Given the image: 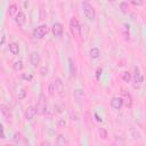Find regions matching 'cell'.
I'll return each mask as SVG.
<instances>
[{
	"mask_svg": "<svg viewBox=\"0 0 146 146\" xmlns=\"http://www.w3.org/2000/svg\"><path fill=\"white\" fill-rule=\"evenodd\" d=\"M0 111H1V113L5 115L6 119H9V117H10V111H9V108H8L7 105L1 104V105H0Z\"/></svg>",
	"mask_w": 146,
	"mask_h": 146,
	"instance_id": "15",
	"label": "cell"
},
{
	"mask_svg": "<svg viewBox=\"0 0 146 146\" xmlns=\"http://www.w3.org/2000/svg\"><path fill=\"white\" fill-rule=\"evenodd\" d=\"M13 67H14L15 71H22V68H23V62L22 60H16L14 63Z\"/></svg>",
	"mask_w": 146,
	"mask_h": 146,
	"instance_id": "19",
	"label": "cell"
},
{
	"mask_svg": "<svg viewBox=\"0 0 146 146\" xmlns=\"http://www.w3.org/2000/svg\"><path fill=\"white\" fill-rule=\"evenodd\" d=\"M0 138L1 139H5L6 137H5V132H3V127H2V124L0 125Z\"/></svg>",
	"mask_w": 146,
	"mask_h": 146,
	"instance_id": "29",
	"label": "cell"
},
{
	"mask_svg": "<svg viewBox=\"0 0 146 146\" xmlns=\"http://www.w3.org/2000/svg\"><path fill=\"white\" fill-rule=\"evenodd\" d=\"M123 105V102H122V98L121 97H113L112 100H111V106L114 108V110H120Z\"/></svg>",
	"mask_w": 146,
	"mask_h": 146,
	"instance_id": "11",
	"label": "cell"
},
{
	"mask_svg": "<svg viewBox=\"0 0 146 146\" xmlns=\"http://www.w3.org/2000/svg\"><path fill=\"white\" fill-rule=\"evenodd\" d=\"M17 13H18L17 6H16V5H10V6H9V15H10V16H15Z\"/></svg>",
	"mask_w": 146,
	"mask_h": 146,
	"instance_id": "18",
	"label": "cell"
},
{
	"mask_svg": "<svg viewBox=\"0 0 146 146\" xmlns=\"http://www.w3.org/2000/svg\"><path fill=\"white\" fill-rule=\"evenodd\" d=\"M70 30H71V33L73 34V36L76 40H80V38H81V27H80V24H79V21L76 19V17H72L70 19Z\"/></svg>",
	"mask_w": 146,
	"mask_h": 146,
	"instance_id": "2",
	"label": "cell"
},
{
	"mask_svg": "<svg viewBox=\"0 0 146 146\" xmlns=\"http://www.w3.org/2000/svg\"><path fill=\"white\" fill-rule=\"evenodd\" d=\"M15 21H16V23L18 24V26H23V25L25 24V22H26V16H25V14H24L23 11H18V13L15 15Z\"/></svg>",
	"mask_w": 146,
	"mask_h": 146,
	"instance_id": "9",
	"label": "cell"
},
{
	"mask_svg": "<svg viewBox=\"0 0 146 146\" xmlns=\"http://www.w3.org/2000/svg\"><path fill=\"white\" fill-rule=\"evenodd\" d=\"M25 96H26V91H25L24 88H22L21 91H19V94H18V99H24Z\"/></svg>",
	"mask_w": 146,
	"mask_h": 146,
	"instance_id": "25",
	"label": "cell"
},
{
	"mask_svg": "<svg viewBox=\"0 0 146 146\" xmlns=\"http://www.w3.org/2000/svg\"><path fill=\"white\" fill-rule=\"evenodd\" d=\"M73 95H74L75 100H76L79 104H82V103L86 100V94H84V91H83L82 89H75L74 92H73Z\"/></svg>",
	"mask_w": 146,
	"mask_h": 146,
	"instance_id": "6",
	"label": "cell"
},
{
	"mask_svg": "<svg viewBox=\"0 0 146 146\" xmlns=\"http://www.w3.org/2000/svg\"><path fill=\"white\" fill-rule=\"evenodd\" d=\"M9 50H10V52L13 55H18L19 47H18V44L16 42H11V43H9Z\"/></svg>",
	"mask_w": 146,
	"mask_h": 146,
	"instance_id": "13",
	"label": "cell"
},
{
	"mask_svg": "<svg viewBox=\"0 0 146 146\" xmlns=\"http://www.w3.org/2000/svg\"><path fill=\"white\" fill-rule=\"evenodd\" d=\"M108 1H114V0H108Z\"/></svg>",
	"mask_w": 146,
	"mask_h": 146,
	"instance_id": "31",
	"label": "cell"
},
{
	"mask_svg": "<svg viewBox=\"0 0 146 146\" xmlns=\"http://www.w3.org/2000/svg\"><path fill=\"white\" fill-rule=\"evenodd\" d=\"M95 117H96V120H97L98 122H102V117H99V115H98L97 113H95Z\"/></svg>",
	"mask_w": 146,
	"mask_h": 146,
	"instance_id": "30",
	"label": "cell"
},
{
	"mask_svg": "<svg viewBox=\"0 0 146 146\" xmlns=\"http://www.w3.org/2000/svg\"><path fill=\"white\" fill-rule=\"evenodd\" d=\"M30 60H31V64L34 67H36L39 65V63H40V55H39V52L38 51H32L31 55H30Z\"/></svg>",
	"mask_w": 146,
	"mask_h": 146,
	"instance_id": "10",
	"label": "cell"
},
{
	"mask_svg": "<svg viewBox=\"0 0 146 146\" xmlns=\"http://www.w3.org/2000/svg\"><path fill=\"white\" fill-rule=\"evenodd\" d=\"M122 102H123V104L127 106V107H131L132 106V97H131V95L129 94V92H127V91H122Z\"/></svg>",
	"mask_w": 146,
	"mask_h": 146,
	"instance_id": "7",
	"label": "cell"
},
{
	"mask_svg": "<svg viewBox=\"0 0 146 146\" xmlns=\"http://www.w3.org/2000/svg\"><path fill=\"white\" fill-rule=\"evenodd\" d=\"M120 8H121L122 13H124V14H127V13L129 11V7H128V3H127V2H121Z\"/></svg>",
	"mask_w": 146,
	"mask_h": 146,
	"instance_id": "23",
	"label": "cell"
},
{
	"mask_svg": "<svg viewBox=\"0 0 146 146\" xmlns=\"http://www.w3.org/2000/svg\"><path fill=\"white\" fill-rule=\"evenodd\" d=\"M56 144H57L58 146L65 145V144H66V139H65V137H64L63 135H59V136L57 137V141H56Z\"/></svg>",
	"mask_w": 146,
	"mask_h": 146,
	"instance_id": "20",
	"label": "cell"
},
{
	"mask_svg": "<svg viewBox=\"0 0 146 146\" xmlns=\"http://www.w3.org/2000/svg\"><path fill=\"white\" fill-rule=\"evenodd\" d=\"M22 78H23L24 80H27V81H32V79H33V75H32L31 73H23Z\"/></svg>",
	"mask_w": 146,
	"mask_h": 146,
	"instance_id": "24",
	"label": "cell"
},
{
	"mask_svg": "<svg viewBox=\"0 0 146 146\" xmlns=\"http://www.w3.org/2000/svg\"><path fill=\"white\" fill-rule=\"evenodd\" d=\"M131 3H133L135 6H143L144 0H131Z\"/></svg>",
	"mask_w": 146,
	"mask_h": 146,
	"instance_id": "27",
	"label": "cell"
},
{
	"mask_svg": "<svg viewBox=\"0 0 146 146\" xmlns=\"http://www.w3.org/2000/svg\"><path fill=\"white\" fill-rule=\"evenodd\" d=\"M89 55H90L91 58H98L99 55H100V50L97 47H94V48H91L89 50Z\"/></svg>",
	"mask_w": 146,
	"mask_h": 146,
	"instance_id": "16",
	"label": "cell"
},
{
	"mask_svg": "<svg viewBox=\"0 0 146 146\" xmlns=\"http://www.w3.org/2000/svg\"><path fill=\"white\" fill-rule=\"evenodd\" d=\"M82 10H83V14H84V16H86L87 19H89V21H94L95 19L96 11H95L94 7L90 3H88L87 1H83V3H82Z\"/></svg>",
	"mask_w": 146,
	"mask_h": 146,
	"instance_id": "3",
	"label": "cell"
},
{
	"mask_svg": "<svg viewBox=\"0 0 146 146\" xmlns=\"http://www.w3.org/2000/svg\"><path fill=\"white\" fill-rule=\"evenodd\" d=\"M102 72H103V70H102L100 67H98V68H97V71H96V79H97V80H99V79H100Z\"/></svg>",
	"mask_w": 146,
	"mask_h": 146,
	"instance_id": "28",
	"label": "cell"
},
{
	"mask_svg": "<svg viewBox=\"0 0 146 146\" xmlns=\"http://www.w3.org/2000/svg\"><path fill=\"white\" fill-rule=\"evenodd\" d=\"M49 32V27L46 24L39 25L33 30V36L34 39H42L47 33Z\"/></svg>",
	"mask_w": 146,
	"mask_h": 146,
	"instance_id": "4",
	"label": "cell"
},
{
	"mask_svg": "<svg viewBox=\"0 0 146 146\" xmlns=\"http://www.w3.org/2000/svg\"><path fill=\"white\" fill-rule=\"evenodd\" d=\"M68 67H70V78L72 79V78L75 76L76 70H75V64H74V62L71 58H68Z\"/></svg>",
	"mask_w": 146,
	"mask_h": 146,
	"instance_id": "12",
	"label": "cell"
},
{
	"mask_svg": "<svg viewBox=\"0 0 146 146\" xmlns=\"http://www.w3.org/2000/svg\"><path fill=\"white\" fill-rule=\"evenodd\" d=\"M99 135H100V137H102L103 139H105V138L107 137V132H106V130H105V129H103V128L99 130Z\"/></svg>",
	"mask_w": 146,
	"mask_h": 146,
	"instance_id": "26",
	"label": "cell"
},
{
	"mask_svg": "<svg viewBox=\"0 0 146 146\" xmlns=\"http://www.w3.org/2000/svg\"><path fill=\"white\" fill-rule=\"evenodd\" d=\"M0 125H1V123H0Z\"/></svg>",
	"mask_w": 146,
	"mask_h": 146,
	"instance_id": "32",
	"label": "cell"
},
{
	"mask_svg": "<svg viewBox=\"0 0 146 146\" xmlns=\"http://www.w3.org/2000/svg\"><path fill=\"white\" fill-rule=\"evenodd\" d=\"M122 80L124 81V82H130V80H131V74L129 73V72H123L122 73Z\"/></svg>",
	"mask_w": 146,
	"mask_h": 146,
	"instance_id": "21",
	"label": "cell"
},
{
	"mask_svg": "<svg viewBox=\"0 0 146 146\" xmlns=\"http://www.w3.org/2000/svg\"><path fill=\"white\" fill-rule=\"evenodd\" d=\"M52 34L55 35V36H60L62 34H63V32H64V27H63V25L60 24V23H55L54 25H52Z\"/></svg>",
	"mask_w": 146,
	"mask_h": 146,
	"instance_id": "8",
	"label": "cell"
},
{
	"mask_svg": "<svg viewBox=\"0 0 146 146\" xmlns=\"http://www.w3.org/2000/svg\"><path fill=\"white\" fill-rule=\"evenodd\" d=\"M129 32H130L129 24H123V26H122V33H123V35H124V38L127 40H129Z\"/></svg>",
	"mask_w": 146,
	"mask_h": 146,
	"instance_id": "17",
	"label": "cell"
},
{
	"mask_svg": "<svg viewBox=\"0 0 146 146\" xmlns=\"http://www.w3.org/2000/svg\"><path fill=\"white\" fill-rule=\"evenodd\" d=\"M35 114H36V113H35V108H33V107H27V108H26L25 116H26L27 120H32Z\"/></svg>",
	"mask_w": 146,
	"mask_h": 146,
	"instance_id": "14",
	"label": "cell"
},
{
	"mask_svg": "<svg viewBox=\"0 0 146 146\" xmlns=\"http://www.w3.org/2000/svg\"><path fill=\"white\" fill-rule=\"evenodd\" d=\"M144 81V76L141 75L140 71L138 67H135V73H133V88L135 89H139L141 83Z\"/></svg>",
	"mask_w": 146,
	"mask_h": 146,
	"instance_id": "5",
	"label": "cell"
},
{
	"mask_svg": "<svg viewBox=\"0 0 146 146\" xmlns=\"http://www.w3.org/2000/svg\"><path fill=\"white\" fill-rule=\"evenodd\" d=\"M22 140H23V136H22L21 133H15V135H14V141H15L16 144H21Z\"/></svg>",
	"mask_w": 146,
	"mask_h": 146,
	"instance_id": "22",
	"label": "cell"
},
{
	"mask_svg": "<svg viewBox=\"0 0 146 146\" xmlns=\"http://www.w3.org/2000/svg\"><path fill=\"white\" fill-rule=\"evenodd\" d=\"M47 112V98L46 95L43 92H41L39 95V99L36 102V106H35V113L39 115H42Z\"/></svg>",
	"mask_w": 146,
	"mask_h": 146,
	"instance_id": "1",
	"label": "cell"
}]
</instances>
